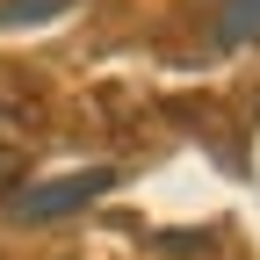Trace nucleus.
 <instances>
[{"label":"nucleus","mask_w":260,"mask_h":260,"mask_svg":"<svg viewBox=\"0 0 260 260\" xmlns=\"http://www.w3.org/2000/svg\"><path fill=\"white\" fill-rule=\"evenodd\" d=\"M116 181H123L116 167H80V174H65V181H22V188L8 195V217H15V224L73 217V210H87V203H102Z\"/></svg>","instance_id":"obj_1"},{"label":"nucleus","mask_w":260,"mask_h":260,"mask_svg":"<svg viewBox=\"0 0 260 260\" xmlns=\"http://www.w3.org/2000/svg\"><path fill=\"white\" fill-rule=\"evenodd\" d=\"M29 159H37V130H29L8 102H0V203L29 181Z\"/></svg>","instance_id":"obj_2"},{"label":"nucleus","mask_w":260,"mask_h":260,"mask_svg":"<svg viewBox=\"0 0 260 260\" xmlns=\"http://www.w3.org/2000/svg\"><path fill=\"white\" fill-rule=\"evenodd\" d=\"M210 44H217V51H246V44H260V0H217Z\"/></svg>","instance_id":"obj_3"},{"label":"nucleus","mask_w":260,"mask_h":260,"mask_svg":"<svg viewBox=\"0 0 260 260\" xmlns=\"http://www.w3.org/2000/svg\"><path fill=\"white\" fill-rule=\"evenodd\" d=\"M73 0H0V29H29V22H51L65 15Z\"/></svg>","instance_id":"obj_4"}]
</instances>
